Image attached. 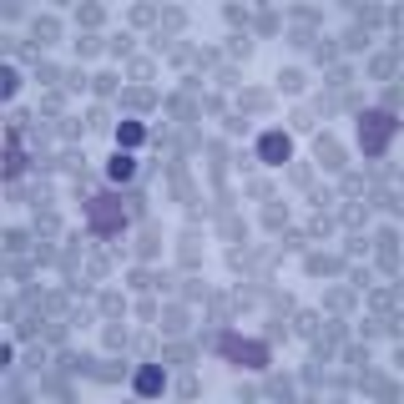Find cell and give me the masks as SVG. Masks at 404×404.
<instances>
[{
	"instance_id": "obj_1",
	"label": "cell",
	"mask_w": 404,
	"mask_h": 404,
	"mask_svg": "<svg viewBox=\"0 0 404 404\" xmlns=\"http://www.w3.org/2000/svg\"><path fill=\"white\" fill-rule=\"evenodd\" d=\"M197 349H218L232 369H253V374H263L273 364V354H268V338H243V334H227L223 324H212L197 334Z\"/></svg>"
},
{
	"instance_id": "obj_2",
	"label": "cell",
	"mask_w": 404,
	"mask_h": 404,
	"mask_svg": "<svg viewBox=\"0 0 404 404\" xmlns=\"http://www.w3.org/2000/svg\"><path fill=\"white\" fill-rule=\"evenodd\" d=\"M81 207H87V232L91 238H121L126 223H132V207L117 193H91Z\"/></svg>"
},
{
	"instance_id": "obj_3",
	"label": "cell",
	"mask_w": 404,
	"mask_h": 404,
	"mask_svg": "<svg viewBox=\"0 0 404 404\" xmlns=\"http://www.w3.org/2000/svg\"><path fill=\"white\" fill-rule=\"evenodd\" d=\"M394 132H399V121L389 112H379V106H364V112H359V152H364L369 162H379L389 152Z\"/></svg>"
},
{
	"instance_id": "obj_4",
	"label": "cell",
	"mask_w": 404,
	"mask_h": 404,
	"mask_svg": "<svg viewBox=\"0 0 404 404\" xmlns=\"http://www.w3.org/2000/svg\"><path fill=\"white\" fill-rule=\"evenodd\" d=\"M253 152H258V167H288L293 162V137L288 132H263Z\"/></svg>"
},
{
	"instance_id": "obj_5",
	"label": "cell",
	"mask_w": 404,
	"mask_h": 404,
	"mask_svg": "<svg viewBox=\"0 0 404 404\" xmlns=\"http://www.w3.org/2000/svg\"><path fill=\"white\" fill-rule=\"evenodd\" d=\"M101 172H106V182H117V187H121V182H137V177H142V157L112 147V157L101 162Z\"/></svg>"
},
{
	"instance_id": "obj_6",
	"label": "cell",
	"mask_w": 404,
	"mask_h": 404,
	"mask_svg": "<svg viewBox=\"0 0 404 404\" xmlns=\"http://www.w3.org/2000/svg\"><path fill=\"white\" fill-rule=\"evenodd\" d=\"M313 162L324 167V172H344V167H349L344 162V142H338L334 132H318L313 137Z\"/></svg>"
},
{
	"instance_id": "obj_7",
	"label": "cell",
	"mask_w": 404,
	"mask_h": 404,
	"mask_svg": "<svg viewBox=\"0 0 404 404\" xmlns=\"http://www.w3.org/2000/svg\"><path fill=\"white\" fill-rule=\"evenodd\" d=\"M132 394H142V399L167 394V364H162V359H157V364H142V369L132 374Z\"/></svg>"
},
{
	"instance_id": "obj_8",
	"label": "cell",
	"mask_w": 404,
	"mask_h": 404,
	"mask_svg": "<svg viewBox=\"0 0 404 404\" xmlns=\"http://www.w3.org/2000/svg\"><path fill=\"white\" fill-rule=\"evenodd\" d=\"M112 142L121 147V152H137V147L147 142V121H137V117H121V121H117V132H112Z\"/></svg>"
},
{
	"instance_id": "obj_9",
	"label": "cell",
	"mask_w": 404,
	"mask_h": 404,
	"mask_svg": "<svg viewBox=\"0 0 404 404\" xmlns=\"http://www.w3.org/2000/svg\"><path fill=\"white\" fill-rule=\"evenodd\" d=\"M157 329H162L167 338H182V334H187V304H167V308L157 313Z\"/></svg>"
},
{
	"instance_id": "obj_10",
	"label": "cell",
	"mask_w": 404,
	"mask_h": 404,
	"mask_svg": "<svg viewBox=\"0 0 404 404\" xmlns=\"http://www.w3.org/2000/svg\"><path fill=\"white\" fill-rule=\"evenodd\" d=\"M374 248H379V263H384V273H394V268H399V232H394V227H379Z\"/></svg>"
},
{
	"instance_id": "obj_11",
	"label": "cell",
	"mask_w": 404,
	"mask_h": 404,
	"mask_svg": "<svg viewBox=\"0 0 404 404\" xmlns=\"http://www.w3.org/2000/svg\"><path fill=\"white\" fill-rule=\"evenodd\" d=\"M31 40H36L40 51L56 46V40H61V20H56V15H36V20H31Z\"/></svg>"
},
{
	"instance_id": "obj_12",
	"label": "cell",
	"mask_w": 404,
	"mask_h": 404,
	"mask_svg": "<svg viewBox=\"0 0 404 404\" xmlns=\"http://www.w3.org/2000/svg\"><path fill=\"white\" fill-rule=\"evenodd\" d=\"M197 359H202L197 344H172V349H162V364H172V369H193Z\"/></svg>"
},
{
	"instance_id": "obj_13",
	"label": "cell",
	"mask_w": 404,
	"mask_h": 404,
	"mask_svg": "<svg viewBox=\"0 0 404 404\" xmlns=\"http://www.w3.org/2000/svg\"><path fill=\"white\" fill-rule=\"evenodd\" d=\"M132 253H137V258H157V253H162V227L147 223V227L137 232V248H132Z\"/></svg>"
},
{
	"instance_id": "obj_14",
	"label": "cell",
	"mask_w": 404,
	"mask_h": 404,
	"mask_svg": "<svg viewBox=\"0 0 404 404\" xmlns=\"http://www.w3.org/2000/svg\"><path fill=\"white\" fill-rule=\"evenodd\" d=\"M304 273H313V278H329V273H344V258H329V253H308V258H304Z\"/></svg>"
},
{
	"instance_id": "obj_15",
	"label": "cell",
	"mask_w": 404,
	"mask_h": 404,
	"mask_svg": "<svg viewBox=\"0 0 404 404\" xmlns=\"http://www.w3.org/2000/svg\"><path fill=\"white\" fill-rule=\"evenodd\" d=\"M71 46H76V56H81V61H91V56H101V51H106V40H101L96 31H76Z\"/></svg>"
},
{
	"instance_id": "obj_16",
	"label": "cell",
	"mask_w": 404,
	"mask_h": 404,
	"mask_svg": "<svg viewBox=\"0 0 404 404\" xmlns=\"http://www.w3.org/2000/svg\"><path fill=\"white\" fill-rule=\"evenodd\" d=\"M91 91H96V101H112V96H121V76H117V71H101V76H91Z\"/></svg>"
},
{
	"instance_id": "obj_17",
	"label": "cell",
	"mask_w": 404,
	"mask_h": 404,
	"mask_svg": "<svg viewBox=\"0 0 404 404\" xmlns=\"http://www.w3.org/2000/svg\"><path fill=\"white\" fill-rule=\"evenodd\" d=\"M101 344H106V349H126V344H132V334H126V324H121V318H106Z\"/></svg>"
},
{
	"instance_id": "obj_18",
	"label": "cell",
	"mask_w": 404,
	"mask_h": 404,
	"mask_svg": "<svg viewBox=\"0 0 404 404\" xmlns=\"http://www.w3.org/2000/svg\"><path fill=\"white\" fill-rule=\"evenodd\" d=\"M207 172H212V182L227 177V147L223 142H207Z\"/></svg>"
},
{
	"instance_id": "obj_19",
	"label": "cell",
	"mask_w": 404,
	"mask_h": 404,
	"mask_svg": "<svg viewBox=\"0 0 404 404\" xmlns=\"http://www.w3.org/2000/svg\"><path fill=\"white\" fill-rule=\"evenodd\" d=\"M87 132H117V121H112V106L96 101L91 112H87Z\"/></svg>"
},
{
	"instance_id": "obj_20",
	"label": "cell",
	"mask_w": 404,
	"mask_h": 404,
	"mask_svg": "<svg viewBox=\"0 0 404 404\" xmlns=\"http://www.w3.org/2000/svg\"><path fill=\"white\" fill-rule=\"evenodd\" d=\"M218 232L227 243H248V223L238 218V212H223V223H218Z\"/></svg>"
},
{
	"instance_id": "obj_21",
	"label": "cell",
	"mask_w": 404,
	"mask_h": 404,
	"mask_svg": "<svg viewBox=\"0 0 404 404\" xmlns=\"http://www.w3.org/2000/svg\"><path fill=\"white\" fill-rule=\"evenodd\" d=\"M268 106H273V96H268V91H253V87H243V91H238V112H268Z\"/></svg>"
},
{
	"instance_id": "obj_22",
	"label": "cell",
	"mask_w": 404,
	"mask_h": 404,
	"mask_svg": "<svg viewBox=\"0 0 404 404\" xmlns=\"http://www.w3.org/2000/svg\"><path fill=\"white\" fill-rule=\"evenodd\" d=\"M96 313H101V318H126V299H121V293H112V288H106L101 299H96Z\"/></svg>"
},
{
	"instance_id": "obj_23",
	"label": "cell",
	"mask_w": 404,
	"mask_h": 404,
	"mask_svg": "<svg viewBox=\"0 0 404 404\" xmlns=\"http://www.w3.org/2000/svg\"><path fill=\"white\" fill-rule=\"evenodd\" d=\"M121 106H132V112H147V106H157V91H152V87H132V91H121Z\"/></svg>"
},
{
	"instance_id": "obj_24",
	"label": "cell",
	"mask_w": 404,
	"mask_h": 404,
	"mask_svg": "<svg viewBox=\"0 0 404 404\" xmlns=\"http://www.w3.org/2000/svg\"><path fill=\"white\" fill-rule=\"evenodd\" d=\"M304 87H308V76H304L299 66H283V71H278V91H288V96H299Z\"/></svg>"
},
{
	"instance_id": "obj_25",
	"label": "cell",
	"mask_w": 404,
	"mask_h": 404,
	"mask_svg": "<svg viewBox=\"0 0 404 404\" xmlns=\"http://www.w3.org/2000/svg\"><path fill=\"white\" fill-rule=\"evenodd\" d=\"M36 81H40V87H61V81H66V71H61L56 61H40V56H36Z\"/></svg>"
},
{
	"instance_id": "obj_26",
	"label": "cell",
	"mask_w": 404,
	"mask_h": 404,
	"mask_svg": "<svg viewBox=\"0 0 404 404\" xmlns=\"http://www.w3.org/2000/svg\"><path fill=\"white\" fill-rule=\"evenodd\" d=\"M338 51H349V56H354V51H369V31H364V26L344 31V36H338Z\"/></svg>"
},
{
	"instance_id": "obj_27",
	"label": "cell",
	"mask_w": 404,
	"mask_h": 404,
	"mask_svg": "<svg viewBox=\"0 0 404 404\" xmlns=\"http://www.w3.org/2000/svg\"><path fill=\"white\" fill-rule=\"evenodd\" d=\"M263 227L283 232V227H288V202H268V207H263Z\"/></svg>"
},
{
	"instance_id": "obj_28",
	"label": "cell",
	"mask_w": 404,
	"mask_h": 404,
	"mask_svg": "<svg viewBox=\"0 0 404 404\" xmlns=\"http://www.w3.org/2000/svg\"><path fill=\"white\" fill-rule=\"evenodd\" d=\"M106 20V10L101 6H76V31H96Z\"/></svg>"
},
{
	"instance_id": "obj_29",
	"label": "cell",
	"mask_w": 404,
	"mask_h": 404,
	"mask_svg": "<svg viewBox=\"0 0 404 404\" xmlns=\"http://www.w3.org/2000/svg\"><path fill=\"white\" fill-rule=\"evenodd\" d=\"M313 61H318V66H334V61H338V40L318 36V40H313Z\"/></svg>"
},
{
	"instance_id": "obj_30",
	"label": "cell",
	"mask_w": 404,
	"mask_h": 404,
	"mask_svg": "<svg viewBox=\"0 0 404 404\" xmlns=\"http://www.w3.org/2000/svg\"><path fill=\"white\" fill-rule=\"evenodd\" d=\"M227 56H232V61H248V56H253V36H248V31L227 36Z\"/></svg>"
},
{
	"instance_id": "obj_31",
	"label": "cell",
	"mask_w": 404,
	"mask_h": 404,
	"mask_svg": "<svg viewBox=\"0 0 404 404\" xmlns=\"http://www.w3.org/2000/svg\"><path fill=\"white\" fill-rule=\"evenodd\" d=\"M177 253H182V263H187V268H197V232H193V227L177 238Z\"/></svg>"
},
{
	"instance_id": "obj_32",
	"label": "cell",
	"mask_w": 404,
	"mask_h": 404,
	"mask_svg": "<svg viewBox=\"0 0 404 404\" xmlns=\"http://www.w3.org/2000/svg\"><path fill=\"white\" fill-rule=\"evenodd\" d=\"M338 218H344V227H364V223H369V202H364V207H359V202H349L344 212H338Z\"/></svg>"
},
{
	"instance_id": "obj_33",
	"label": "cell",
	"mask_w": 404,
	"mask_h": 404,
	"mask_svg": "<svg viewBox=\"0 0 404 404\" xmlns=\"http://www.w3.org/2000/svg\"><path fill=\"white\" fill-rule=\"evenodd\" d=\"M182 299H187V304H197V299L207 304L212 293H207V283H202V278H182Z\"/></svg>"
},
{
	"instance_id": "obj_34",
	"label": "cell",
	"mask_w": 404,
	"mask_h": 404,
	"mask_svg": "<svg viewBox=\"0 0 404 404\" xmlns=\"http://www.w3.org/2000/svg\"><path fill=\"white\" fill-rule=\"evenodd\" d=\"M26 248H31V232L26 227H10L6 232V253H26Z\"/></svg>"
},
{
	"instance_id": "obj_35",
	"label": "cell",
	"mask_w": 404,
	"mask_h": 404,
	"mask_svg": "<svg viewBox=\"0 0 404 404\" xmlns=\"http://www.w3.org/2000/svg\"><path fill=\"white\" fill-rule=\"evenodd\" d=\"M157 20H162L157 6H132V26H157Z\"/></svg>"
},
{
	"instance_id": "obj_36",
	"label": "cell",
	"mask_w": 404,
	"mask_h": 404,
	"mask_svg": "<svg viewBox=\"0 0 404 404\" xmlns=\"http://www.w3.org/2000/svg\"><path fill=\"white\" fill-rule=\"evenodd\" d=\"M132 46H137V36H112V40H106V51H112V56H132Z\"/></svg>"
},
{
	"instance_id": "obj_37",
	"label": "cell",
	"mask_w": 404,
	"mask_h": 404,
	"mask_svg": "<svg viewBox=\"0 0 404 404\" xmlns=\"http://www.w3.org/2000/svg\"><path fill=\"white\" fill-rule=\"evenodd\" d=\"M87 87H91V76L81 71V66H76V71H66V81H61V91H87Z\"/></svg>"
},
{
	"instance_id": "obj_38",
	"label": "cell",
	"mask_w": 404,
	"mask_h": 404,
	"mask_svg": "<svg viewBox=\"0 0 404 404\" xmlns=\"http://www.w3.org/2000/svg\"><path fill=\"white\" fill-rule=\"evenodd\" d=\"M349 81H354V71H349V66H329V81H324V87H334V91H344Z\"/></svg>"
},
{
	"instance_id": "obj_39",
	"label": "cell",
	"mask_w": 404,
	"mask_h": 404,
	"mask_svg": "<svg viewBox=\"0 0 404 404\" xmlns=\"http://www.w3.org/2000/svg\"><path fill=\"white\" fill-rule=\"evenodd\" d=\"M243 193H248V197H258V202H268V197H273V182H268V177H253Z\"/></svg>"
},
{
	"instance_id": "obj_40",
	"label": "cell",
	"mask_w": 404,
	"mask_h": 404,
	"mask_svg": "<svg viewBox=\"0 0 404 404\" xmlns=\"http://www.w3.org/2000/svg\"><path fill=\"white\" fill-rule=\"evenodd\" d=\"M15 91H20V71L6 66V71H0V96H15Z\"/></svg>"
},
{
	"instance_id": "obj_41",
	"label": "cell",
	"mask_w": 404,
	"mask_h": 404,
	"mask_svg": "<svg viewBox=\"0 0 404 404\" xmlns=\"http://www.w3.org/2000/svg\"><path fill=\"white\" fill-rule=\"evenodd\" d=\"M223 126H227V137H248V117H243V112H227Z\"/></svg>"
},
{
	"instance_id": "obj_42",
	"label": "cell",
	"mask_w": 404,
	"mask_h": 404,
	"mask_svg": "<svg viewBox=\"0 0 404 404\" xmlns=\"http://www.w3.org/2000/svg\"><path fill=\"white\" fill-rule=\"evenodd\" d=\"M263 389H268V394H283V399H288V394H293V379H288V374H268V384H263Z\"/></svg>"
},
{
	"instance_id": "obj_43",
	"label": "cell",
	"mask_w": 404,
	"mask_h": 404,
	"mask_svg": "<svg viewBox=\"0 0 404 404\" xmlns=\"http://www.w3.org/2000/svg\"><path fill=\"white\" fill-rule=\"evenodd\" d=\"M329 232H334V218H329V212H318V218L308 223V238H329Z\"/></svg>"
},
{
	"instance_id": "obj_44",
	"label": "cell",
	"mask_w": 404,
	"mask_h": 404,
	"mask_svg": "<svg viewBox=\"0 0 404 404\" xmlns=\"http://www.w3.org/2000/svg\"><path fill=\"white\" fill-rule=\"evenodd\" d=\"M369 71H374L379 81H384V76H394V56H374V61H369Z\"/></svg>"
},
{
	"instance_id": "obj_45",
	"label": "cell",
	"mask_w": 404,
	"mask_h": 404,
	"mask_svg": "<svg viewBox=\"0 0 404 404\" xmlns=\"http://www.w3.org/2000/svg\"><path fill=\"white\" fill-rule=\"evenodd\" d=\"M288 121H293V132H313V112H308V106H299Z\"/></svg>"
},
{
	"instance_id": "obj_46",
	"label": "cell",
	"mask_w": 404,
	"mask_h": 404,
	"mask_svg": "<svg viewBox=\"0 0 404 404\" xmlns=\"http://www.w3.org/2000/svg\"><path fill=\"white\" fill-rule=\"evenodd\" d=\"M283 248H288V253H304V248H308V232H288V227H283Z\"/></svg>"
},
{
	"instance_id": "obj_47",
	"label": "cell",
	"mask_w": 404,
	"mask_h": 404,
	"mask_svg": "<svg viewBox=\"0 0 404 404\" xmlns=\"http://www.w3.org/2000/svg\"><path fill=\"white\" fill-rule=\"evenodd\" d=\"M313 40H318V36L299 26V31H293V36H288V46H299V51H313Z\"/></svg>"
},
{
	"instance_id": "obj_48",
	"label": "cell",
	"mask_w": 404,
	"mask_h": 404,
	"mask_svg": "<svg viewBox=\"0 0 404 404\" xmlns=\"http://www.w3.org/2000/svg\"><path fill=\"white\" fill-rule=\"evenodd\" d=\"M61 106H66V101H61V91H46V96H40V112H46V117H61Z\"/></svg>"
},
{
	"instance_id": "obj_49",
	"label": "cell",
	"mask_w": 404,
	"mask_h": 404,
	"mask_svg": "<svg viewBox=\"0 0 404 404\" xmlns=\"http://www.w3.org/2000/svg\"><path fill=\"white\" fill-rule=\"evenodd\" d=\"M354 304V288H334L329 293V308H349Z\"/></svg>"
},
{
	"instance_id": "obj_50",
	"label": "cell",
	"mask_w": 404,
	"mask_h": 404,
	"mask_svg": "<svg viewBox=\"0 0 404 404\" xmlns=\"http://www.w3.org/2000/svg\"><path fill=\"white\" fill-rule=\"evenodd\" d=\"M369 304H374L379 313H389V308H394V293H389V288H374V299H369Z\"/></svg>"
},
{
	"instance_id": "obj_51",
	"label": "cell",
	"mask_w": 404,
	"mask_h": 404,
	"mask_svg": "<svg viewBox=\"0 0 404 404\" xmlns=\"http://www.w3.org/2000/svg\"><path fill=\"white\" fill-rule=\"evenodd\" d=\"M172 389H177L182 399H193V394H197L202 384H197V379H193V374H182V379H177V384H172Z\"/></svg>"
},
{
	"instance_id": "obj_52",
	"label": "cell",
	"mask_w": 404,
	"mask_h": 404,
	"mask_svg": "<svg viewBox=\"0 0 404 404\" xmlns=\"http://www.w3.org/2000/svg\"><path fill=\"white\" fill-rule=\"evenodd\" d=\"M227 20H232V26H243V31H248V20H253V10H248V6H227Z\"/></svg>"
},
{
	"instance_id": "obj_53",
	"label": "cell",
	"mask_w": 404,
	"mask_h": 404,
	"mask_svg": "<svg viewBox=\"0 0 404 404\" xmlns=\"http://www.w3.org/2000/svg\"><path fill=\"white\" fill-rule=\"evenodd\" d=\"M344 359H349L354 369H364V364H369V349H354V344H349V349H344Z\"/></svg>"
},
{
	"instance_id": "obj_54",
	"label": "cell",
	"mask_w": 404,
	"mask_h": 404,
	"mask_svg": "<svg viewBox=\"0 0 404 404\" xmlns=\"http://www.w3.org/2000/svg\"><path fill=\"white\" fill-rule=\"evenodd\" d=\"M318 324H324L318 313H299V334H308V338H313V329H318Z\"/></svg>"
},
{
	"instance_id": "obj_55",
	"label": "cell",
	"mask_w": 404,
	"mask_h": 404,
	"mask_svg": "<svg viewBox=\"0 0 404 404\" xmlns=\"http://www.w3.org/2000/svg\"><path fill=\"white\" fill-rule=\"evenodd\" d=\"M61 137H66V142H76V137H87V121H66V126H61Z\"/></svg>"
},
{
	"instance_id": "obj_56",
	"label": "cell",
	"mask_w": 404,
	"mask_h": 404,
	"mask_svg": "<svg viewBox=\"0 0 404 404\" xmlns=\"http://www.w3.org/2000/svg\"><path fill=\"white\" fill-rule=\"evenodd\" d=\"M126 71H132L137 81H152V61H132V66H126Z\"/></svg>"
},
{
	"instance_id": "obj_57",
	"label": "cell",
	"mask_w": 404,
	"mask_h": 404,
	"mask_svg": "<svg viewBox=\"0 0 404 404\" xmlns=\"http://www.w3.org/2000/svg\"><path fill=\"white\" fill-rule=\"evenodd\" d=\"M278 26H283V20L273 15V10H268V15H258V31H263V36H273V31H278Z\"/></svg>"
},
{
	"instance_id": "obj_58",
	"label": "cell",
	"mask_w": 404,
	"mask_h": 404,
	"mask_svg": "<svg viewBox=\"0 0 404 404\" xmlns=\"http://www.w3.org/2000/svg\"><path fill=\"white\" fill-rule=\"evenodd\" d=\"M364 253H369V243H364V238H349V248H344V258H364Z\"/></svg>"
},
{
	"instance_id": "obj_59",
	"label": "cell",
	"mask_w": 404,
	"mask_h": 404,
	"mask_svg": "<svg viewBox=\"0 0 404 404\" xmlns=\"http://www.w3.org/2000/svg\"><path fill=\"white\" fill-rule=\"evenodd\" d=\"M354 15H359V26H374V20H379V10H374V6H359Z\"/></svg>"
},
{
	"instance_id": "obj_60",
	"label": "cell",
	"mask_w": 404,
	"mask_h": 404,
	"mask_svg": "<svg viewBox=\"0 0 404 404\" xmlns=\"http://www.w3.org/2000/svg\"><path fill=\"white\" fill-rule=\"evenodd\" d=\"M66 338V324H46V344H61Z\"/></svg>"
},
{
	"instance_id": "obj_61",
	"label": "cell",
	"mask_w": 404,
	"mask_h": 404,
	"mask_svg": "<svg viewBox=\"0 0 404 404\" xmlns=\"http://www.w3.org/2000/svg\"><path fill=\"white\" fill-rule=\"evenodd\" d=\"M394 106H399V87H389V91H384V106H379V112H389V117H394Z\"/></svg>"
}]
</instances>
